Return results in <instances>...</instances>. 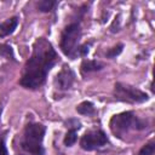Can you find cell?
Instances as JSON below:
<instances>
[{"label": "cell", "instance_id": "30bf717a", "mask_svg": "<svg viewBox=\"0 0 155 155\" xmlns=\"http://www.w3.org/2000/svg\"><path fill=\"white\" fill-rule=\"evenodd\" d=\"M76 111L81 115H93L96 113V109H94V105L92 102L85 101L76 107Z\"/></svg>", "mask_w": 155, "mask_h": 155}, {"label": "cell", "instance_id": "4fadbf2b", "mask_svg": "<svg viewBox=\"0 0 155 155\" xmlns=\"http://www.w3.org/2000/svg\"><path fill=\"white\" fill-rule=\"evenodd\" d=\"M155 153V143L153 140H150L149 143L144 144L140 150L138 151V155H154Z\"/></svg>", "mask_w": 155, "mask_h": 155}, {"label": "cell", "instance_id": "8992f818", "mask_svg": "<svg viewBox=\"0 0 155 155\" xmlns=\"http://www.w3.org/2000/svg\"><path fill=\"white\" fill-rule=\"evenodd\" d=\"M107 143H108V137L102 130L87 131L80 139V147L87 151L99 149L104 147Z\"/></svg>", "mask_w": 155, "mask_h": 155}, {"label": "cell", "instance_id": "7a4b0ae2", "mask_svg": "<svg viewBox=\"0 0 155 155\" xmlns=\"http://www.w3.org/2000/svg\"><path fill=\"white\" fill-rule=\"evenodd\" d=\"M46 126L39 122L28 124L19 137V155H44L42 145Z\"/></svg>", "mask_w": 155, "mask_h": 155}, {"label": "cell", "instance_id": "e0dca14e", "mask_svg": "<svg viewBox=\"0 0 155 155\" xmlns=\"http://www.w3.org/2000/svg\"><path fill=\"white\" fill-rule=\"evenodd\" d=\"M0 155H8L7 148L5 145V134L0 133Z\"/></svg>", "mask_w": 155, "mask_h": 155}, {"label": "cell", "instance_id": "2e32d148", "mask_svg": "<svg viewBox=\"0 0 155 155\" xmlns=\"http://www.w3.org/2000/svg\"><path fill=\"white\" fill-rule=\"evenodd\" d=\"M90 46H91V44H84V45H81L80 47H79V51H78V56H80V57H86L87 56V53H88V51H90Z\"/></svg>", "mask_w": 155, "mask_h": 155}, {"label": "cell", "instance_id": "9c48e42d", "mask_svg": "<svg viewBox=\"0 0 155 155\" xmlns=\"http://www.w3.org/2000/svg\"><path fill=\"white\" fill-rule=\"evenodd\" d=\"M103 67H104V64L101 63V62L84 59L82 63H81V73L85 75V74H88V73H92V71L101 70V69H103Z\"/></svg>", "mask_w": 155, "mask_h": 155}, {"label": "cell", "instance_id": "7c38bea8", "mask_svg": "<svg viewBox=\"0 0 155 155\" xmlns=\"http://www.w3.org/2000/svg\"><path fill=\"white\" fill-rule=\"evenodd\" d=\"M76 140H78V132H76V130H68V132H67V134H65V137L63 139L64 145L65 147H71V145H74L76 143Z\"/></svg>", "mask_w": 155, "mask_h": 155}, {"label": "cell", "instance_id": "52a82bcc", "mask_svg": "<svg viewBox=\"0 0 155 155\" xmlns=\"http://www.w3.org/2000/svg\"><path fill=\"white\" fill-rule=\"evenodd\" d=\"M74 81H75V74L73 69L68 64H64L62 69L57 73L53 80V85L58 91H68L71 88Z\"/></svg>", "mask_w": 155, "mask_h": 155}, {"label": "cell", "instance_id": "8fae6325", "mask_svg": "<svg viewBox=\"0 0 155 155\" xmlns=\"http://www.w3.org/2000/svg\"><path fill=\"white\" fill-rule=\"evenodd\" d=\"M56 5H57V1H53V0H41L36 4L39 11L41 12H50L54 8Z\"/></svg>", "mask_w": 155, "mask_h": 155}, {"label": "cell", "instance_id": "ba28073f", "mask_svg": "<svg viewBox=\"0 0 155 155\" xmlns=\"http://www.w3.org/2000/svg\"><path fill=\"white\" fill-rule=\"evenodd\" d=\"M18 25V17H11L6 19L5 22L0 23V38H5L15 31V29Z\"/></svg>", "mask_w": 155, "mask_h": 155}, {"label": "cell", "instance_id": "6da1fadb", "mask_svg": "<svg viewBox=\"0 0 155 155\" xmlns=\"http://www.w3.org/2000/svg\"><path fill=\"white\" fill-rule=\"evenodd\" d=\"M58 61L59 57L51 42L45 38L36 39L33 44L31 56L23 67L19 84L29 90L41 87L46 81L47 74Z\"/></svg>", "mask_w": 155, "mask_h": 155}, {"label": "cell", "instance_id": "3957f363", "mask_svg": "<svg viewBox=\"0 0 155 155\" xmlns=\"http://www.w3.org/2000/svg\"><path fill=\"white\" fill-rule=\"evenodd\" d=\"M147 126V121L140 120L133 111H124L116 114L109 121L111 133L120 139H126V136H128L131 132L145 130Z\"/></svg>", "mask_w": 155, "mask_h": 155}, {"label": "cell", "instance_id": "5bb4252c", "mask_svg": "<svg viewBox=\"0 0 155 155\" xmlns=\"http://www.w3.org/2000/svg\"><path fill=\"white\" fill-rule=\"evenodd\" d=\"M122 48H124V45H122V44H119V45L111 47V48L107 52V57H108V58H115L116 56H119V54L122 52Z\"/></svg>", "mask_w": 155, "mask_h": 155}, {"label": "cell", "instance_id": "5b68a950", "mask_svg": "<svg viewBox=\"0 0 155 155\" xmlns=\"http://www.w3.org/2000/svg\"><path fill=\"white\" fill-rule=\"evenodd\" d=\"M113 94L115 99L126 103H143L149 99V96L142 90L122 82L115 84Z\"/></svg>", "mask_w": 155, "mask_h": 155}, {"label": "cell", "instance_id": "9a60e30c", "mask_svg": "<svg viewBox=\"0 0 155 155\" xmlns=\"http://www.w3.org/2000/svg\"><path fill=\"white\" fill-rule=\"evenodd\" d=\"M0 54L5 56L6 58H12L13 59V51L12 47L8 45H1L0 46Z\"/></svg>", "mask_w": 155, "mask_h": 155}, {"label": "cell", "instance_id": "277c9868", "mask_svg": "<svg viewBox=\"0 0 155 155\" xmlns=\"http://www.w3.org/2000/svg\"><path fill=\"white\" fill-rule=\"evenodd\" d=\"M80 39H81V27L78 22H73L68 24L62 31L59 47L62 52L70 59H75L78 57Z\"/></svg>", "mask_w": 155, "mask_h": 155}]
</instances>
